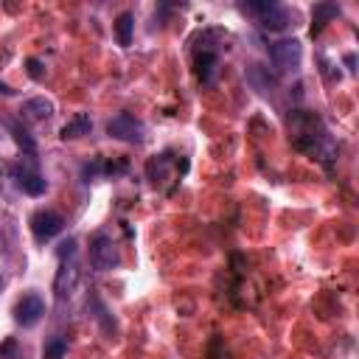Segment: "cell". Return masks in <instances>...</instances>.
<instances>
[{
    "mask_svg": "<svg viewBox=\"0 0 359 359\" xmlns=\"http://www.w3.org/2000/svg\"><path fill=\"white\" fill-rule=\"evenodd\" d=\"M290 137L298 152L320 160L326 169H331V163L337 160V143L331 140L328 129L323 126V121L315 112L295 110L290 115Z\"/></svg>",
    "mask_w": 359,
    "mask_h": 359,
    "instance_id": "cell-1",
    "label": "cell"
},
{
    "mask_svg": "<svg viewBox=\"0 0 359 359\" xmlns=\"http://www.w3.org/2000/svg\"><path fill=\"white\" fill-rule=\"evenodd\" d=\"M269 59L278 70L283 74H292V70L301 67V59H303V45L298 40H278L269 45Z\"/></svg>",
    "mask_w": 359,
    "mask_h": 359,
    "instance_id": "cell-2",
    "label": "cell"
},
{
    "mask_svg": "<svg viewBox=\"0 0 359 359\" xmlns=\"http://www.w3.org/2000/svg\"><path fill=\"white\" fill-rule=\"evenodd\" d=\"M90 264H93L99 272H110V269H115V267L121 264L118 244H115L110 236H104V233L93 236V242H90Z\"/></svg>",
    "mask_w": 359,
    "mask_h": 359,
    "instance_id": "cell-3",
    "label": "cell"
},
{
    "mask_svg": "<svg viewBox=\"0 0 359 359\" xmlns=\"http://www.w3.org/2000/svg\"><path fill=\"white\" fill-rule=\"evenodd\" d=\"M244 12H253V15H258V23H261V28H267V31H283L286 26H290V12H286L283 6H278V3H247V6H242Z\"/></svg>",
    "mask_w": 359,
    "mask_h": 359,
    "instance_id": "cell-4",
    "label": "cell"
},
{
    "mask_svg": "<svg viewBox=\"0 0 359 359\" xmlns=\"http://www.w3.org/2000/svg\"><path fill=\"white\" fill-rule=\"evenodd\" d=\"M107 132H110V137H115V140H124V143H140L143 140V124L132 115V112H118L110 124H107Z\"/></svg>",
    "mask_w": 359,
    "mask_h": 359,
    "instance_id": "cell-5",
    "label": "cell"
},
{
    "mask_svg": "<svg viewBox=\"0 0 359 359\" xmlns=\"http://www.w3.org/2000/svg\"><path fill=\"white\" fill-rule=\"evenodd\" d=\"M65 228V219L59 217L56 210H37L34 217H31V233L37 242H51L62 233Z\"/></svg>",
    "mask_w": 359,
    "mask_h": 359,
    "instance_id": "cell-6",
    "label": "cell"
},
{
    "mask_svg": "<svg viewBox=\"0 0 359 359\" xmlns=\"http://www.w3.org/2000/svg\"><path fill=\"white\" fill-rule=\"evenodd\" d=\"M42 315H45V303H42L40 295H26V298L15 306V320H17L20 326H26V328L37 326V323L42 320Z\"/></svg>",
    "mask_w": 359,
    "mask_h": 359,
    "instance_id": "cell-7",
    "label": "cell"
},
{
    "mask_svg": "<svg viewBox=\"0 0 359 359\" xmlns=\"http://www.w3.org/2000/svg\"><path fill=\"white\" fill-rule=\"evenodd\" d=\"M76 283H79V269H76V264H74V261H62V267H59V272H56V278H53V295H56V301L70 298V292L76 290Z\"/></svg>",
    "mask_w": 359,
    "mask_h": 359,
    "instance_id": "cell-8",
    "label": "cell"
},
{
    "mask_svg": "<svg viewBox=\"0 0 359 359\" xmlns=\"http://www.w3.org/2000/svg\"><path fill=\"white\" fill-rule=\"evenodd\" d=\"M194 70H197L202 85H213V79H217V74H219V53L217 51H197Z\"/></svg>",
    "mask_w": 359,
    "mask_h": 359,
    "instance_id": "cell-9",
    "label": "cell"
},
{
    "mask_svg": "<svg viewBox=\"0 0 359 359\" xmlns=\"http://www.w3.org/2000/svg\"><path fill=\"white\" fill-rule=\"evenodd\" d=\"M12 177H15L17 188H20L23 194H28V197H42L45 188H48V183H45L37 172H28V169H20V166L12 169Z\"/></svg>",
    "mask_w": 359,
    "mask_h": 359,
    "instance_id": "cell-10",
    "label": "cell"
},
{
    "mask_svg": "<svg viewBox=\"0 0 359 359\" xmlns=\"http://www.w3.org/2000/svg\"><path fill=\"white\" fill-rule=\"evenodd\" d=\"M90 129H93V121H90V115H85V112H79V115H74L70 118L62 129H59V137L62 140H76V137H85V135H90Z\"/></svg>",
    "mask_w": 359,
    "mask_h": 359,
    "instance_id": "cell-11",
    "label": "cell"
},
{
    "mask_svg": "<svg viewBox=\"0 0 359 359\" xmlns=\"http://www.w3.org/2000/svg\"><path fill=\"white\" fill-rule=\"evenodd\" d=\"M337 17H340V6L337 3H315V9H312V37H317Z\"/></svg>",
    "mask_w": 359,
    "mask_h": 359,
    "instance_id": "cell-12",
    "label": "cell"
},
{
    "mask_svg": "<svg viewBox=\"0 0 359 359\" xmlns=\"http://www.w3.org/2000/svg\"><path fill=\"white\" fill-rule=\"evenodd\" d=\"M23 118L26 121H48L51 115H53V101H48V99H42V96H37V99H28L26 104H23Z\"/></svg>",
    "mask_w": 359,
    "mask_h": 359,
    "instance_id": "cell-13",
    "label": "cell"
},
{
    "mask_svg": "<svg viewBox=\"0 0 359 359\" xmlns=\"http://www.w3.org/2000/svg\"><path fill=\"white\" fill-rule=\"evenodd\" d=\"M132 31H135V15L132 12H121L118 20H115V37H118V45L129 48L132 45Z\"/></svg>",
    "mask_w": 359,
    "mask_h": 359,
    "instance_id": "cell-14",
    "label": "cell"
},
{
    "mask_svg": "<svg viewBox=\"0 0 359 359\" xmlns=\"http://www.w3.org/2000/svg\"><path fill=\"white\" fill-rule=\"evenodd\" d=\"M65 353H67V340L65 337H53L42 348V359H65Z\"/></svg>",
    "mask_w": 359,
    "mask_h": 359,
    "instance_id": "cell-15",
    "label": "cell"
},
{
    "mask_svg": "<svg viewBox=\"0 0 359 359\" xmlns=\"http://www.w3.org/2000/svg\"><path fill=\"white\" fill-rule=\"evenodd\" d=\"M9 129H12V135H15V140L20 143V147L26 149V152H34L37 149V140L28 135V129L23 126V124H9Z\"/></svg>",
    "mask_w": 359,
    "mask_h": 359,
    "instance_id": "cell-16",
    "label": "cell"
},
{
    "mask_svg": "<svg viewBox=\"0 0 359 359\" xmlns=\"http://www.w3.org/2000/svg\"><path fill=\"white\" fill-rule=\"evenodd\" d=\"M56 253H59V258H62V261L74 258V256H76V239H67V242H62Z\"/></svg>",
    "mask_w": 359,
    "mask_h": 359,
    "instance_id": "cell-17",
    "label": "cell"
},
{
    "mask_svg": "<svg viewBox=\"0 0 359 359\" xmlns=\"http://www.w3.org/2000/svg\"><path fill=\"white\" fill-rule=\"evenodd\" d=\"M28 76L31 79H42V62L40 59H28Z\"/></svg>",
    "mask_w": 359,
    "mask_h": 359,
    "instance_id": "cell-18",
    "label": "cell"
},
{
    "mask_svg": "<svg viewBox=\"0 0 359 359\" xmlns=\"http://www.w3.org/2000/svg\"><path fill=\"white\" fill-rule=\"evenodd\" d=\"M15 348H17V342H15V340H6L3 345H0V359H12Z\"/></svg>",
    "mask_w": 359,
    "mask_h": 359,
    "instance_id": "cell-19",
    "label": "cell"
},
{
    "mask_svg": "<svg viewBox=\"0 0 359 359\" xmlns=\"http://www.w3.org/2000/svg\"><path fill=\"white\" fill-rule=\"evenodd\" d=\"M345 65H348V70H353V65H356V59H353V53H348V56H345Z\"/></svg>",
    "mask_w": 359,
    "mask_h": 359,
    "instance_id": "cell-20",
    "label": "cell"
}]
</instances>
